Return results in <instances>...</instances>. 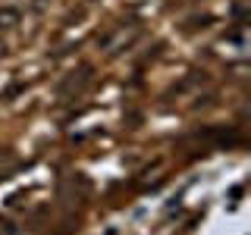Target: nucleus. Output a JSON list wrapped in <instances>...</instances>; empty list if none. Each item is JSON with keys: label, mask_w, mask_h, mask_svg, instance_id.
<instances>
[{"label": "nucleus", "mask_w": 251, "mask_h": 235, "mask_svg": "<svg viewBox=\"0 0 251 235\" xmlns=\"http://www.w3.org/2000/svg\"><path fill=\"white\" fill-rule=\"evenodd\" d=\"M135 38H138V25H135V22L116 25V28L104 38V50H107V53H120V50H126V47L135 41Z\"/></svg>", "instance_id": "obj_1"}, {"label": "nucleus", "mask_w": 251, "mask_h": 235, "mask_svg": "<svg viewBox=\"0 0 251 235\" xmlns=\"http://www.w3.org/2000/svg\"><path fill=\"white\" fill-rule=\"evenodd\" d=\"M19 22H22V13L16 6H0V31L19 28Z\"/></svg>", "instance_id": "obj_2"}, {"label": "nucleus", "mask_w": 251, "mask_h": 235, "mask_svg": "<svg viewBox=\"0 0 251 235\" xmlns=\"http://www.w3.org/2000/svg\"><path fill=\"white\" fill-rule=\"evenodd\" d=\"M88 72H91V69L88 66H85V69H78V72H73V78H66V85H63V88H60V94H69V91H82V85L85 82H88Z\"/></svg>", "instance_id": "obj_3"}, {"label": "nucleus", "mask_w": 251, "mask_h": 235, "mask_svg": "<svg viewBox=\"0 0 251 235\" xmlns=\"http://www.w3.org/2000/svg\"><path fill=\"white\" fill-rule=\"evenodd\" d=\"M47 6V0H35V10H44Z\"/></svg>", "instance_id": "obj_4"}, {"label": "nucleus", "mask_w": 251, "mask_h": 235, "mask_svg": "<svg viewBox=\"0 0 251 235\" xmlns=\"http://www.w3.org/2000/svg\"><path fill=\"white\" fill-rule=\"evenodd\" d=\"M3 57H6V44L0 41V60H3Z\"/></svg>", "instance_id": "obj_5"}]
</instances>
